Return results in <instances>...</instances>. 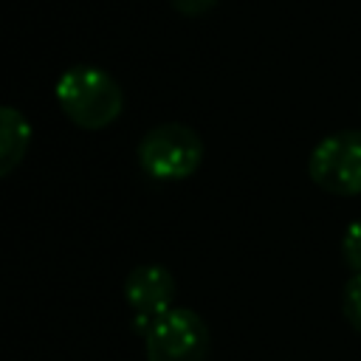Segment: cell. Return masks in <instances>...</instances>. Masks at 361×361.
Masks as SVG:
<instances>
[{
	"mask_svg": "<svg viewBox=\"0 0 361 361\" xmlns=\"http://www.w3.org/2000/svg\"><path fill=\"white\" fill-rule=\"evenodd\" d=\"M59 110L82 130H102L121 116L124 93L118 82L96 65L68 68L54 87Z\"/></svg>",
	"mask_w": 361,
	"mask_h": 361,
	"instance_id": "1",
	"label": "cell"
},
{
	"mask_svg": "<svg viewBox=\"0 0 361 361\" xmlns=\"http://www.w3.org/2000/svg\"><path fill=\"white\" fill-rule=\"evenodd\" d=\"M138 164L155 180H183L197 172L203 164V141L200 135L178 121L158 124L144 133L138 141Z\"/></svg>",
	"mask_w": 361,
	"mask_h": 361,
	"instance_id": "2",
	"label": "cell"
},
{
	"mask_svg": "<svg viewBox=\"0 0 361 361\" xmlns=\"http://www.w3.org/2000/svg\"><path fill=\"white\" fill-rule=\"evenodd\" d=\"M307 172L330 195H361V133L341 130L322 138L310 152Z\"/></svg>",
	"mask_w": 361,
	"mask_h": 361,
	"instance_id": "3",
	"label": "cell"
},
{
	"mask_svg": "<svg viewBox=\"0 0 361 361\" xmlns=\"http://www.w3.org/2000/svg\"><path fill=\"white\" fill-rule=\"evenodd\" d=\"M209 327L189 307H169L147 327V361H206Z\"/></svg>",
	"mask_w": 361,
	"mask_h": 361,
	"instance_id": "4",
	"label": "cell"
},
{
	"mask_svg": "<svg viewBox=\"0 0 361 361\" xmlns=\"http://www.w3.org/2000/svg\"><path fill=\"white\" fill-rule=\"evenodd\" d=\"M124 299L138 316V327H149L172 307L175 279L164 265H138L124 279Z\"/></svg>",
	"mask_w": 361,
	"mask_h": 361,
	"instance_id": "5",
	"label": "cell"
},
{
	"mask_svg": "<svg viewBox=\"0 0 361 361\" xmlns=\"http://www.w3.org/2000/svg\"><path fill=\"white\" fill-rule=\"evenodd\" d=\"M31 144V124L28 118L8 104H0V178L14 172L25 158Z\"/></svg>",
	"mask_w": 361,
	"mask_h": 361,
	"instance_id": "6",
	"label": "cell"
},
{
	"mask_svg": "<svg viewBox=\"0 0 361 361\" xmlns=\"http://www.w3.org/2000/svg\"><path fill=\"white\" fill-rule=\"evenodd\" d=\"M341 310L350 322V327L355 333H361V274H353L344 285V296H341Z\"/></svg>",
	"mask_w": 361,
	"mask_h": 361,
	"instance_id": "7",
	"label": "cell"
},
{
	"mask_svg": "<svg viewBox=\"0 0 361 361\" xmlns=\"http://www.w3.org/2000/svg\"><path fill=\"white\" fill-rule=\"evenodd\" d=\"M341 254H344V262H347L355 274H361V220H353V223L344 228Z\"/></svg>",
	"mask_w": 361,
	"mask_h": 361,
	"instance_id": "8",
	"label": "cell"
},
{
	"mask_svg": "<svg viewBox=\"0 0 361 361\" xmlns=\"http://www.w3.org/2000/svg\"><path fill=\"white\" fill-rule=\"evenodd\" d=\"M175 11L186 14V17H197V14H206L217 0H169Z\"/></svg>",
	"mask_w": 361,
	"mask_h": 361,
	"instance_id": "9",
	"label": "cell"
}]
</instances>
